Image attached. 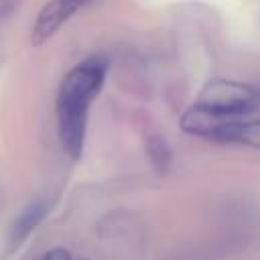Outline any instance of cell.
I'll use <instances>...</instances> for the list:
<instances>
[{"label": "cell", "mask_w": 260, "mask_h": 260, "mask_svg": "<svg viewBox=\"0 0 260 260\" xmlns=\"http://www.w3.org/2000/svg\"><path fill=\"white\" fill-rule=\"evenodd\" d=\"M106 79V63L98 57L73 67L61 81L57 95V126L63 150L79 160L85 146L87 110Z\"/></svg>", "instance_id": "6da1fadb"}, {"label": "cell", "mask_w": 260, "mask_h": 260, "mask_svg": "<svg viewBox=\"0 0 260 260\" xmlns=\"http://www.w3.org/2000/svg\"><path fill=\"white\" fill-rule=\"evenodd\" d=\"M146 154H148L152 167L156 169V173H160V175H165L173 165V150H171L169 142L158 134H150L146 138Z\"/></svg>", "instance_id": "8992f818"}, {"label": "cell", "mask_w": 260, "mask_h": 260, "mask_svg": "<svg viewBox=\"0 0 260 260\" xmlns=\"http://www.w3.org/2000/svg\"><path fill=\"white\" fill-rule=\"evenodd\" d=\"M91 0H51L39 12L32 26V45H43L49 41L79 8L89 4Z\"/></svg>", "instance_id": "3957f363"}, {"label": "cell", "mask_w": 260, "mask_h": 260, "mask_svg": "<svg viewBox=\"0 0 260 260\" xmlns=\"http://www.w3.org/2000/svg\"><path fill=\"white\" fill-rule=\"evenodd\" d=\"M217 142H234L246 144L252 148H260V120H234L228 122L215 136Z\"/></svg>", "instance_id": "277c9868"}, {"label": "cell", "mask_w": 260, "mask_h": 260, "mask_svg": "<svg viewBox=\"0 0 260 260\" xmlns=\"http://www.w3.org/2000/svg\"><path fill=\"white\" fill-rule=\"evenodd\" d=\"M41 260H71V254L65 248H51Z\"/></svg>", "instance_id": "52a82bcc"}, {"label": "cell", "mask_w": 260, "mask_h": 260, "mask_svg": "<svg viewBox=\"0 0 260 260\" xmlns=\"http://www.w3.org/2000/svg\"><path fill=\"white\" fill-rule=\"evenodd\" d=\"M195 104L221 118L244 120L260 106V89L234 79H211L205 83Z\"/></svg>", "instance_id": "7a4b0ae2"}, {"label": "cell", "mask_w": 260, "mask_h": 260, "mask_svg": "<svg viewBox=\"0 0 260 260\" xmlns=\"http://www.w3.org/2000/svg\"><path fill=\"white\" fill-rule=\"evenodd\" d=\"M47 211H49L47 203H32V205H28L18 215V219L12 223V228H10V242L12 244H18L24 238H28L30 232H35V228L45 219Z\"/></svg>", "instance_id": "5b68a950"}]
</instances>
